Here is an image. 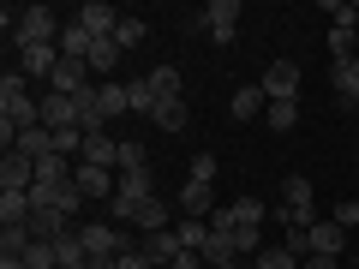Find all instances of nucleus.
<instances>
[{
	"label": "nucleus",
	"mask_w": 359,
	"mask_h": 269,
	"mask_svg": "<svg viewBox=\"0 0 359 269\" xmlns=\"http://www.w3.org/2000/svg\"><path fill=\"white\" fill-rule=\"evenodd\" d=\"M6 30H13L18 48H48V42H60L66 18H54V6H6Z\"/></svg>",
	"instance_id": "nucleus-1"
},
{
	"label": "nucleus",
	"mask_w": 359,
	"mask_h": 269,
	"mask_svg": "<svg viewBox=\"0 0 359 269\" xmlns=\"http://www.w3.org/2000/svg\"><path fill=\"white\" fill-rule=\"evenodd\" d=\"M78 240H84L90 257H126V233H120V221H90V228H78Z\"/></svg>",
	"instance_id": "nucleus-2"
},
{
	"label": "nucleus",
	"mask_w": 359,
	"mask_h": 269,
	"mask_svg": "<svg viewBox=\"0 0 359 269\" xmlns=\"http://www.w3.org/2000/svg\"><path fill=\"white\" fill-rule=\"evenodd\" d=\"M204 30H210L216 48H228L233 30H240V0H210V6H204Z\"/></svg>",
	"instance_id": "nucleus-3"
},
{
	"label": "nucleus",
	"mask_w": 359,
	"mask_h": 269,
	"mask_svg": "<svg viewBox=\"0 0 359 269\" xmlns=\"http://www.w3.org/2000/svg\"><path fill=\"white\" fill-rule=\"evenodd\" d=\"M257 84H264L269 102H299V66H294V60H276Z\"/></svg>",
	"instance_id": "nucleus-4"
},
{
	"label": "nucleus",
	"mask_w": 359,
	"mask_h": 269,
	"mask_svg": "<svg viewBox=\"0 0 359 269\" xmlns=\"http://www.w3.org/2000/svg\"><path fill=\"white\" fill-rule=\"evenodd\" d=\"M347 251V228L341 221H318V228L306 233V257H341Z\"/></svg>",
	"instance_id": "nucleus-5"
},
{
	"label": "nucleus",
	"mask_w": 359,
	"mask_h": 269,
	"mask_svg": "<svg viewBox=\"0 0 359 269\" xmlns=\"http://www.w3.org/2000/svg\"><path fill=\"white\" fill-rule=\"evenodd\" d=\"M72 186H78V192H84V204H90V198H114V192H120V179H114V167H90V162H78Z\"/></svg>",
	"instance_id": "nucleus-6"
},
{
	"label": "nucleus",
	"mask_w": 359,
	"mask_h": 269,
	"mask_svg": "<svg viewBox=\"0 0 359 269\" xmlns=\"http://www.w3.org/2000/svg\"><path fill=\"white\" fill-rule=\"evenodd\" d=\"M30 186H36V162L6 150V162H0V192H30Z\"/></svg>",
	"instance_id": "nucleus-7"
},
{
	"label": "nucleus",
	"mask_w": 359,
	"mask_h": 269,
	"mask_svg": "<svg viewBox=\"0 0 359 269\" xmlns=\"http://www.w3.org/2000/svg\"><path fill=\"white\" fill-rule=\"evenodd\" d=\"M72 18L90 30V36H114V30H120V13H114V6H102V0H84Z\"/></svg>",
	"instance_id": "nucleus-8"
},
{
	"label": "nucleus",
	"mask_w": 359,
	"mask_h": 269,
	"mask_svg": "<svg viewBox=\"0 0 359 269\" xmlns=\"http://www.w3.org/2000/svg\"><path fill=\"white\" fill-rule=\"evenodd\" d=\"M78 162L90 167H120V138H108V132H84V156Z\"/></svg>",
	"instance_id": "nucleus-9"
},
{
	"label": "nucleus",
	"mask_w": 359,
	"mask_h": 269,
	"mask_svg": "<svg viewBox=\"0 0 359 269\" xmlns=\"http://www.w3.org/2000/svg\"><path fill=\"white\" fill-rule=\"evenodd\" d=\"M180 209H186L192 221H210V216H216V192L198 186V179H186V186H180Z\"/></svg>",
	"instance_id": "nucleus-10"
},
{
	"label": "nucleus",
	"mask_w": 359,
	"mask_h": 269,
	"mask_svg": "<svg viewBox=\"0 0 359 269\" xmlns=\"http://www.w3.org/2000/svg\"><path fill=\"white\" fill-rule=\"evenodd\" d=\"M48 84H54V96H78V90H90V66L84 60H60Z\"/></svg>",
	"instance_id": "nucleus-11"
},
{
	"label": "nucleus",
	"mask_w": 359,
	"mask_h": 269,
	"mask_svg": "<svg viewBox=\"0 0 359 269\" xmlns=\"http://www.w3.org/2000/svg\"><path fill=\"white\" fill-rule=\"evenodd\" d=\"M25 228H30V240H66V233H72V228H66V216H60V209H30V221H25Z\"/></svg>",
	"instance_id": "nucleus-12"
},
{
	"label": "nucleus",
	"mask_w": 359,
	"mask_h": 269,
	"mask_svg": "<svg viewBox=\"0 0 359 269\" xmlns=\"http://www.w3.org/2000/svg\"><path fill=\"white\" fill-rule=\"evenodd\" d=\"M90 48H96V36H90L78 18H66V30H60V60H90Z\"/></svg>",
	"instance_id": "nucleus-13"
},
{
	"label": "nucleus",
	"mask_w": 359,
	"mask_h": 269,
	"mask_svg": "<svg viewBox=\"0 0 359 269\" xmlns=\"http://www.w3.org/2000/svg\"><path fill=\"white\" fill-rule=\"evenodd\" d=\"M120 54H126V48H120V42L114 36H96V48H90V78H102V84H108V72H114V66H120Z\"/></svg>",
	"instance_id": "nucleus-14"
},
{
	"label": "nucleus",
	"mask_w": 359,
	"mask_h": 269,
	"mask_svg": "<svg viewBox=\"0 0 359 269\" xmlns=\"http://www.w3.org/2000/svg\"><path fill=\"white\" fill-rule=\"evenodd\" d=\"M186 251V245H180V233L168 228V233H150V240H144V257H150L156 269H174V257Z\"/></svg>",
	"instance_id": "nucleus-15"
},
{
	"label": "nucleus",
	"mask_w": 359,
	"mask_h": 269,
	"mask_svg": "<svg viewBox=\"0 0 359 269\" xmlns=\"http://www.w3.org/2000/svg\"><path fill=\"white\" fill-rule=\"evenodd\" d=\"M18 60H25V78H54V66H60V42H48V48H18Z\"/></svg>",
	"instance_id": "nucleus-16"
},
{
	"label": "nucleus",
	"mask_w": 359,
	"mask_h": 269,
	"mask_svg": "<svg viewBox=\"0 0 359 269\" xmlns=\"http://www.w3.org/2000/svg\"><path fill=\"white\" fill-rule=\"evenodd\" d=\"M257 114H269V96H264V84H245V90H233V120H257Z\"/></svg>",
	"instance_id": "nucleus-17"
},
{
	"label": "nucleus",
	"mask_w": 359,
	"mask_h": 269,
	"mask_svg": "<svg viewBox=\"0 0 359 269\" xmlns=\"http://www.w3.org/2000/svg\"><path fill=\"white\" fill-rule=\"evenodd\" d=\"M150 90H156V108H162V102H180V66H156V72H150Z\"/></svg>",
	"instance_id": "nucleus-18"
},
{
	"label": "nucleus",
	"mask_w": 359,
	"mask_h": 269,
	"mask_svg": "<svg viewBox=\"0 0 359 269\" xmlns=\"http://www.w3.org/2000/svg\"><path fill=\"white\" fill-rule=\"evenodd\" d=\"M0 221L6 228H25L30 221V192H0Z\"/></svg>",
	"instance_id": "nucleus-19"
},
{
	"label": "nucleus",
	"mask_w": 359,
	"mask_h": 269,
	"mask_svg": "<svg viewBox=\"0 0 359 269\" xmlns=\"http://www.w3.org/2000/svg\"><path fill=\"white\" fill-rule=\"evenodd\" d=\"M174 233H180V245H186V251H204V245H210V221L180 216V221H174Z\"/></svg>",
	"instance_id": "nucleus-20"
},
{
	"label": "nucleus",
	"mask_w": 359,
	"mask_h": 269,
	"mask_svg": "<svg viewBox=\"0 0 359 269\" xmlns=\"http://www.w3.org/2000/svg\"><path fill=\"white\" fill-rule=\"evenodd\" d=\"M330 84L353 102V96H359V60H335V66H330Z\"/></svg>",
	"instance_id": "nucleus-21"
},
{
	"label": "nucleus",
	"mask_w": 359,
	"mask_h": 269,
	"mask_svg": "<svg viewBox=\"0 0 359 269\" xmlns=\"http://www.w3.org/2000/svg\"><path fill=\"white\" fill-rule=\"evenodd\" d=\"M54 257H60V269H84V263H90V251H84V240H78V233L54 240Z\"/></svg>",
	"instance_id": "nucleus-22"
},
{
	"label": "nucleus",
	"mask_w": 359,
	"mask_h": 269,
	"mask_svg": "<svg viewBox=\"0 0 359 269\" xmlns=\"http://www.w3.org/2000/svg\"><path fill=\"white\" fill-rule=\"evenodd\" d=\"M186 120H192L186 96H180V102H162V108H156V126H162V132H186Z\"/></svg>",
	"instance_id": "nucleus-23"
},
{
	"label": "nucleus",
	"mask_w": 359,
	"mask_h": 269,
	"mask_svg": "<svg viewBox=\"0 0 359 269\" xmlns=\"http://www.w3.org/2000/svg\"><path fill=\"white\" fill-rule=\"evenodd\" d=\"M252 263H257V269H299V263H306V257H294V251H287V245H264V251H257Z\"/></svg>",
	"instance_id": "nucleus-24"
},
{
	"label": "nucleus",
	"mask_w": 359,
	"mask_h": 269,
	"mask_svg": "<svg viewBox=\"0 0 359 269\" xmlns=\"http://www.w3.org/2000/svg\"><path fill=\"white\" fill-rule=\"evenodd\" d=\"M264 126H269V132H294V126H299V102H269Z\"/></svg>",
	"instance_id": "nucleus-25"
},
{
	"label": "nucleus",
	"mask_w": 359,
	"mask_h": 269,
	"mask_svg": "<svg viewBox=\"0 0 359 269\" xmlns=\"http://www.w3.org/2000/svg\"><path fill=\"white\" fill-rule=\"evenodd\" d=\"M126 96H132V114H150V120H156V90H150V78H132Z\"/></svg>",
	"instance_id": "nucleus-26"
},
{
	"label": "nucleus",
	"mask_w": 359,
	"mask_h": 269,
	"mask_svg": "<svg viewBox=\"0 0 359 269\" xmlns=\"http://www.w3.org/2000/svg\"><path fill=\"white\" fill-rule=\"evenodd\" d=\"M138 167H150V150L138 138H120V174H138Z\"/></svg>",
	"instance_id": "nucleus-27"
},
{
	"label": "nucleus",
	"mask_w": 359,
	"mask_h": 269,
	"mask_svg": "<svg viewBox=\"0 0 359 269\" xmlns=\"http://www.w3.org/2000/svg\"><path fill=\"white\" fill-rule=\"evenodd\" d=\"M120 198H156L150 167H138V174H120Z\"/></svg>",
	"instance_id": "nucleus-28"
},
{
	"label": "nucleus",
	"mask_w": 359,
	"mask_h": 269,
	"mask_svg": "<svg viewBox=\"0 0 359 269\" xmlns=\"http://www.w3.org/2000/svg\"><path fill=\"white\" fill-rule=\"evenodd\" d=\"M353 42H359V25H335L330 30V54L335 60H353Z\"/></svg>",
	"instance_id": "nucleus-29"
},
{
	"label": "nucleus",
	"mask_w": 359,
	"mask_h": 269,
	"mask_svg": "<svg viewBox=\"0 0 359 269\" xmlns=\"http://www.w3.org/2000/svg\"><path fill=\"white\" fill-rule=\"evenodd\" d=\"M233 251H240L245 263H252V257L264 251V228H233Z\"/></svg>",
	"instance_id": "nucleus-30"
},
{
	"label": "nucleus",
	"mask_w": 359,
	"mask_h": 269,
	"mask_svg": "<svg viewBox=\"0 0 359 269\" xmlns=\"http://www.w3.org/2000/svg\"><path fill=\"white\" fill-rule=\"evenodd\" d=\"M30 245H36V240H30V228H6V233H0V257H25Z\"/></svg>",
	"instance_id": "nucleus-31"
},
{
	"label": "nucleus",
	"mask_w": 359,
	"mask_h": 269,
	"mask_svg": "<svg viewBox=\"0 0 359 269\" xmlns=\"http://www.w3.org/2000/svg\"><path fill=\"white\" fill-rule=\"evenodd\" d=\"M233 228H264V204L257 198H240L233 204Z\"/></svg>",
	"instance_id": "nucleus-32"
},
{
	"label": "nucleus",
	"mask_w": 359,
	"mask_h": 269,
	"mask_svg": "<svg viewBox=\"0 0 359 269\" xmlns=\"http://www.w3.org/2000/svg\"><path fill=\"white\" fill-rule=\"evenodd\" d=\"M114 42H120V48H138V42H144V18H120Z\"/></svg>",
	"instance_id": "nucleus-33"
},
{
	"label": "nucleus",
	"mask_w": 359,
	"mask_h": 269,
	"mask_svg": "<svg viewBox=\"0 0 359 269\" xmlns=\"http://www.w3.org/2000/svg\"><path fill=\"white\" fill-rule=\"evenodd\" d=\"M186 179H198V186H216V156H192V174Z\"/></svg>",
	"instance_id": "nucleus-34"
},
{
	"label": "nucleus",
	"mask_w": 359,
	"mask_h": 269,
	"mask_svg": "<svg viewBox=\"0 0 359 269\" xmlns=\"http://www.w3.org/2000/svg\"><path fill=\"white\" fill-rule=\"evenodd\" d=\"M330 221H341V228L353 233V228H359V198H347V204H335V216H330Z\"/></svg>",
	"instance_id": "nucleus-35"
},
{
	"label": "nucleus",
	"mask_w": 359,
	"mask_h": 269,
	"mask_svg": "<svg viewBox=\"0 0 359 269\" xmlns=\"http://www.w3.org/2000/svg\"><path fill=\"white\" fill-rule=\"evenodd\" d=\"M0 96H30V90H25V72H6V78H0Z\"/></svg>",
	"instance_id": "nucleus-36"
},
{
	"label": "nucleus",
	"mask_w": 359,
	"mask_h": 269,
	"mask_svg": "<svg viewBox=\"0 0 359 269\" xmlns=\"http://www.w3.org/2000/svg\"><path fill=\"white\" fill-rule=\"evenodd\" d=\"M174 269H210V263H204V251H180Z\"/></svg>",
	"instance_id": "nucleus-37"
},
{
	"label": "nucleus",
	"mask_w": 359,
	"mask_h": 269,
	"mask_svg": "<svg viewBox=\"0 0 359 269\" xmlns=\"http://www.w3.org/2000/svg\"><path fill=\"white\" fill-rule=\"evenodd\" d=\"M210 228H216V233H233V204L216 209V216H210Z\"/></svg>",
	"instance_id": "nucleus-38"
},
{
	"label": "nucleus",
	"mask_w": 359,
	"mask_h": 269,
	"mask_svg": "<svg viewBox=\"0 0 359 269\" xmlns=\"http://www.w3.org/2000/svg\"><path fill=\"white\" fill-rule=\"evenodd\" d=\"M299 269H335V257H306Z\"/></svg>",
	"instance_id": "nucleus-39"
},
{
	"label": "nucleus",
	"mask_w": 359,
	"mask_h": 269,
	"mask_svg": "<svg viewBox=\"0 0 359 269\" xmlns=\"http://www.w3.org/2000/svg\"><path fill=\"white\" fill-rule=\"evenodd\" d=\"M0 269H30V263H25V257H0Z\"/></svg>",
	"instance_id": "nucleus-40"
},
{
	"label": "nucleus",
	"mask_w": 359,
	"mask_h": 269,
	"mask_svg": "<svg viewBox=\"0 0 359 269\" xmlns=\"http://www.w3.org/2000/svg\"><path fill=\"white\" fill-rule=\"evenodd\" d=\"M233 269H257V263H245V257H240V263H233Z\"/></svg>",
	"instance_id": "nucleus-41"
},
{
	"label": "nucleus",
	"mask_w": 359,
	"mask_h": 269,
	"mask_svg": "<svg viewBox=\"0 0 359 269\" xmlns=\"http://www.w3.org/2000/svg\"><path fill=\"white\" fill-rule=\"evenodd\" d=\"M353 108H359V96H353Z\"/></svg>",
	"instance_id": "nucleus-42"
}]
</instances>
